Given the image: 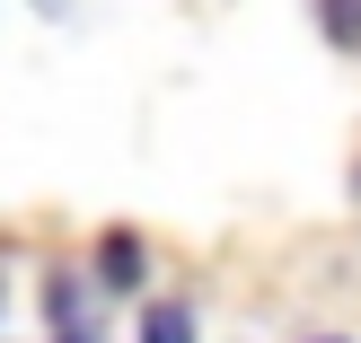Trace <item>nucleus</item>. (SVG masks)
I'll return each mask as SVG.
<instances>
[{
  "mask_svg": "<svg viewBox=\"0 0 361 343\" xmlns=\"http://www.w3.org/2000/svg\"><path fill=\"white\" fill-rule=\"evenodd\" d=\"M141 273H150L141 238H133V229H106V238H97V282H106V291H141Z\"/></svg>",
  "mask_w": 361,
  "mask_h": 343,
  "instance_id": "nucleus-1",
  "label": "nucleus"
},
{
  "mask_svg": "<svg viewBox=\"0 0 361 343\" xmlns=\"http://www.w3.org/2000/svg\"><path fill=\"white\" fill-rule=\"evenodd\" d=\"M141 343H194V317L185 308H150L141 317Z\"/></svg>",
  "mask_w": 361,
  "mask_h": 343,
  "instance_id": "nucleus-2",
  "label": "nucleus"
},
{
  "mask_svg": "<svg viewBox=\"0 0 361 343\" xmlns=\"http://www.w3.org/2000/svg\"><path fill=\"white\" fill-rule=\"evenodd\" d=\"M317 9H326V27L344 35V44H361V0H317Z\"/></svg>",
  "mask_w": 361,
  "mask_h": 343,
  "instance_id": "nucleus-3",
  "label": "nucleus"
},
{
  "mask_svg": "<svg viewBox=\"0 0 361 343\" xmlns=\"http://www.w3.org/2000/svg\"><path fill=\"white\" fill-rule=\"evenodd\" d=\"M62 343H97V335H88V326H62Z\"/></svg>",
  "mask_w": 361,
  "mask_h": 343,
  "instance_id": "nucleus-4",
  "label": "nucleus"
},
{
  "mask_svg": "<svg viewBox=\"0 0 361 343\" xmlns=\"http://www.w3.org/2000/svg\"><path fill=\"white\" fill-rule=\"evenodd\" d=\"M353 185H361V176H353Z\"/></svg>",
  "mask_w": 361,
  "mask_h": 343,
  "instance_id": "nucleus-5",
  "label": "nucleus"
}]
</instances>
